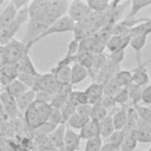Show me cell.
Instances as JSON below:
<instances>
[{
  "mask_svg": "<svg viewBox=\"0 0 151 151\" xmlns=\"http://www.w3.org/2000/svg\"><path fill=\"white\" fill-rule=\"evenodd\" d=\"M68 101V98L63 96V94H58V93H54L53 97H52V100L50 103V106L53 107V109H58L60 110L66 103Z\"/></svg>",
  "mask_w": 151,
  "mask_h": 151,
  "instance_id": "44",
  "label": "cell"
},
{
  "mask_svg": "<svg viewBox=\"0 0 151 151\" xmlns=\"http://www.w3.org/2000/svg\"><path fill=\"white\" fill-rule=\"evenodd\" d=\"M0 100H1L4 111H5V113H6L7 118H8V120H12V119L22 117V114H21L20 111L18 110L15 99H14L13 97H11L8 93H6L4 90L0 92Z\"/></svg>",
  "mask_w": 151,
  "mask_h": 151,
  "instance_id": "9",
  "label": "cell"
},
{
  "mask_svg": "<svg viewBox=\"0 0 151 151\" xmlns=\"http://www.w3.org/2000/svg\"><path fill=\"white\" fill-rule=\"evenodd\" d=\"M105 45L97 38L96 34L90 35L79 41V52H90L92 54L104 53Z\"/></svg>",
  "mask_w": 151,
  "mask_h": 151,
  "instance_id": "8",
  "label": "cell"
},
{
  "mask_svg": "<svg viewBox=\"0 0 151 151\" xmlns=\"http://www.w3.org/2000/svg\"><path fill=\"white\" fill-rule=\"evenodd\" d=\"M88 120H90V118L84 117V116H81V114L74 112V113L67 119L66 126H67L68 129H72V130H73V129H74V130H81V129L88 123Z\"/></svg>",
  "mask_w": 151,
  "mask_h": 151,
  "instance_id": "27",
  "label": "cell"
},
{
  "mask_svg": "<svg viewBox=\"0 0 151 151\" xmlns=\"http://www.w3.org/2000/svg\"><path fill=\"white\" fill-rule=\"evenodd\" d=\"M113 132H114V127H113V123H112V117L109 113V116L106 118H104L103 120L99 122V133H100L101 139H107Z\"/></svg>",
  "mask_w": 151,
  "mask_h": 151,
  "instance_id": "28",
  "label": "cell"
},
{
  "mask_svg": "<svg viewBox=\"0 0 151 151\" xmlns=\"http://www.w3.org/2000/svg\"><path fill=\"white\" fill-rule=\"evenodd\" d=\"M52 97L53 94L52 93H47V92H35V100L38 101H41V103H46V104H50L51 100H52Z\"/></svg>",
  "mask_w": 151,
  "mask_h": 151,
  "instance_id": "55",
  "label": "cell"
},
{
  "mask_svg": "<svg viewBox=\"0 0 151 151\" xmlns=\"http://www.w3.org/2000/svg\"><path fill=\"white\" fill-rule=\"evenodd\" d=\"M4 4H5V2H4V1H0V6H2V5H4Z\"/></svg>",
  "mask_w": 151,
  "mask_h": 151,
  "instance_id": "60",
  "label": "cell"
},
{
  "mask_svg": "<svg viewBox=\"0 0 151 151\" xmlns=\"http://www.w3.org/2000/svg\"><path fill=\"white\" fill-rule=\"evenodd\" d=\"M37 77H38V76L19 73V74H18V80H19L22 85H25L28 90H32V88H33V86H34V83H35Z\"/></svg>",
  "mask_w": 151,
  "mask_h": 151,
  "instance_id": "43",
  "label": "cell"
},
{
  "mask_svg": "<svg viewBox=\"0 0 151 151\" xmlns=\"http://www.w3.org/2000/svg\"><path fill=\"white\" fill-rule=\"evenodd\" d=\"M50 7V1L46 0H34L29 1L27 6L28 19H40L45 15L46 11Z\"/></svg>",
  "mask_w": 151,
  "mask_h": 151,
  "instance_id": "11",
  "label": "cell"
},
{
  "mask_svg": "<svg viewBox=\"0 0 151 151\" xmlns=\"http://www.w3.org/2000/svg\"><path fill=\"white\" fill-rule=\"evenodd\" d=\"M149 61H151V59ZM149 61H146V64ZM146 64L137 65V67L132 71V84H134L137 86H140V87H144V86L149 85L150 77H149V73H147L146 67H145Z\"/></svg>",
  "mask_w": 151,
  "mask_h": 151,
  "instance_id": "13",
  "label": "cell"
},
{
  "mask_svg": "<svg viewBox=\"0 0 151 151\" xmlns=\"http://www.w3.org/2000/svg\"><path fill=\"white\" fill-rule=\"evenodd\" d=\"M130 39H131L130 34H126V35H112L109 39V41L106 42L105 48L109 50L110 53L119 51V50H125V47L130 42Z\"/></svg>",
  "mask_w": 151,
  "mask_h": 151,
  "instance_id": "14",
  "label": "cell"
},
{
  "mask_svg": "<svg viewBox=\"0 0 151 151\" xmlns=\"http://www.w3.org/2000/svg\"><path fill=\"white\" fill-rule=\"evenodd\" d=\"M133 134L137 139V142L140 143H151V132L143 129H136L133 131Z\"/></svg>",
  "mask_w": 151,
  "mask_h": 151,
  "instance_id": "45",
  "label": "cell"
},
{
  "mask_svg": "<svg viewBox=\"0 0 151 151\" xmlns=\"http://www.w3.org/2000/svg\"><path fill=\"white\" fill-rule=\"evenodd\" d=\"M118 71H120V65L114 64V63H112V61H110V60L107 59V63H106L105 66L97 73V76H96V78H94L93 81H96V83H98V84H100V85H104V84L107 83L111 78H113Z\"/></svg>",
  "mask_w": 151,
  "mask_h": 151,
  "instance_id": "10",
  "label": "cell"
},
{
  "mask_svg": "<svg viewBox=\"0 0 151 151\" xmlns=\"http://www.w3.org/2000/svg\"><path fill=\"white\" fill-rule=\"evenodd\" d=\"M150 33H151V17L147 18L146 21L136 25L129 32V34L131 37H134V35H145V37H147V34H150Z\"/></svg>",
  "mask_w": 151,
  "mask_h": 151,
  "instance_id": "30",
  "label": "cell"
},
{
  "mask_svg": "<svg viewBox=\"0 0 151 151\" xmlns=\"http://www.w3.org/2000/svg\"><path fill=\"white\" fill-rule=\"evenodd\" d=\"M27 90H28V88H27L25 85H22L18 79L14 80L13 83H11L8 86L4 87V91H5L6 93H8L11 97H13L14 99H17L18 97H20V96H21L22 93H25Z\"/></svg>",
  "mask_w": 151,
  "mask_h": 151,
  "instance_id": "29",
  "label": "cell"
},
{
  "mask_svg": "<svg viewBox=\"0 0 151 151\" xmlns=\"http://www.w3.org/2000/svg\"><path fill=\"white\" fill-rule=\"evenodd\" d=\"M130 5H131V8H130V12L126 19H133V17L137 15V13L140 9L151 6V0H132L130 1Z\"/></svg>",
  "mask_w": 151,
  "mask_h": 151,
  "instance_id": "32",
  "label": "cell"
},
{
  "mask_svg": "<svg viewBox=\"0 0 151 151\" xmlns=\"http://www.w3.org/2000/svg\"><path fill=\"white\" fill-rule=\"evenodd\" d=\"M55 88H57V80L54 78V76L52 73H44V74H39L35 79L34 86H33V91L34 92H47V93H55Z\"/></svg>",
  "mask_w": 151,
  "mask_h": 151,
  "instance_id": "7",
  "label": "cell"
},
{
  "mask_svg": "<svg viewBox=\"0 0 151 151\" xmlns=\"http://www.w3.org/2000/svg\"><path fill=\"white\" fill-rule=\"evenodd\" d=\"M68 101L72 103L76 107L83 104H87V98L84 91H78V90H73L70 96H68Z\"/></svg>",
  "mask_w": 151,
  "mask_h": 151,
  "instance_id": "38",
  "label": "cell"
},
{
  "mask_svg": "<svg viewBox=\"0 0 151 151\" xmlns=\"http://www.w3.org/2000/svg\"><path fill=\"white\" fill-rule=\"evenodd\" d=\"M86 4L93 13H103L111 6V1L107 0H87Z\"/></svg>",
  "mask_w": 151,
  "mask_h": 151,
  "instance_id": "34",
  "label": "cell"
},
{
  "mask_svg": "<svg viewBox=\"0 0 151 151\" xmlns=\"http://www.w3.org/2000/svg\"><path fill=\"white\" fill-rule=\"evenodd\" d=\"M85 94H86V98H87V103L91 104V105H94L99 101V99L104 96V88H103V85L96 83V81H92L87 87L86 90L84 91Z\"/></svg>",
  "mask_w": 151,
  "mask_h": 151,
  "instance_id": "15",
  "label": "cell"
},
{
  "mask_svg": "<svg viewBox=\"0 0 151 151\" xmlns=\"http://www.w3.org/2000/svg\"><path fill=\"white\" fill-rule=\"evenodd\" d=\"M57 83H60V84H71V66L68 65H55L51 72Z\"/></svg>",
  "mask_w": 151,
  "mask_h": 151,
  "instance_id": "16",
  "label": "cell"
},
{
  "mask_svg": "<svg viewBox=\"0 0 151 151\" xmlns=\"http://www.w3.org/2000/svg\"><path fill=\"white\" fill-rule=\"evenodd\" d=\"M50 25L51 24H48L44 19H28V24H27L25 37H24V41H22L26 45L28 51L32 47V42L38 37H40L48 28Z\"/></svg>",
  "mask_w": 151,
  "mask_h": 151,
  "instance_id": "4",
  "label": "cell"
},
{
  "mask_svg": "<svg viewBox=\"0 0 151 151\" xmlns=\"http://www.w3.org/2000/svg\"><path fill=\"white\" fill-rule=\"evenodd\" d=\"M76 112V106L72 104V103H70V101H67L61 109H60V113H61V117H63V122H64V124H66V122H67V119L73 114Z\"/></svg>",
  "mask_w": 151,
  "mask_h": 151,
  "instance_id": "46",
  "label": "cell"
},
{
  "mask_svg": "<svg viewBox=\"0 0 151 151\" xmlns=\"http://www.w3.org/2000/svg\"><path fill=\"white\" fill-rule=\"evenodd\" d=\"M107 63V55L104 53L100 54H93V61H92V67L88 71V76L92 77V79L94 80L97 73L105 66V64Z\"/></svg>",
  "mask_w": 151,
  "mask_h": 151,
  "instance_id": "26",
  "label": "cell"
},
{
  "mask_svg": "<svg viewBox=\"0 0 151 151\" xmlns=\"http://www.w3.org/2000/svg\"><path fill=\"white\" fill-rule=\"evenodd\" d=\"M13 66L17 68L18 73H25V74H32V76H39L40 74L37 71V68H35V66H34L28 52H26L22 55V58L17 64H14Z\"/></svg>",
  "mask_w": 151,
  "mask_h": 151,
  "instance_id": "12",
  "label": "cell"
},
{
  "mask_svg": "<svg viewBox=\"0 0 151 151\" xmlns=\"http://www.w3.org/2000/svg\"><path fill=\"white\" fill-rule=\"evenodd\" d=\"M12 4L14 5V7L17 8V11H20V9H24L28 6L29 1L27 0H12Z\"/></svg>",
  "mask_w": 151,
  "mask_h": 151,
  "instance_id": "57",
  "label": "cell"
},
{
  "mask_svg": "<svg viewBox=\"0 0 151 151\" xmlns=\"http://www.w3.org/2000/svg\"><path fill=\"white\" fill-rule=\"evenodd\" d=\"M133 109L137 112V116L140 120L151 123V107L149 106H142V105H134Z\"/></svg>",
  "mask_w": 151,
  "mask_h": 151,
  "instance_id": "40",
  "label": "cell"
},
{
  "mask_svg": "<svg viewBox=\"0 0 151 151\" xmlns=\"http://www.w3.org/2000/svg\"><path fill=\"white\" fill-rule=\"evenodd\" d=\"M33 101H35V92L33 90H27L25 93H22L20 97L15 99L18 110L20 111L21 114L32 105Z\"/></svg>",
  "mask_w": 151,
  "mask_h": 151,
  "instance_id": "22",
  "label": "cell"
},
{
  "mask_svg": "<svg viewBox=\"0 0 151 151\" xmlns=\"http://www.w3.org/2000/svg\"><path fill=\"white\" fill-rule=\"evenodd\" d=\"M127 93H129V100L131 101V105H138L140 101V94H142V90L143 87L137 86L134 84H130L127 87Z\"/></svg>",
  "mask_w": 151,
  "mask_h": 151,
  "instance_id": "36",
  "label": "cell"
},
{
  "mask_svg": "<svg viewBox=\"0 0 151 151\" xmlns=\"http://www.w3.org/2000/svg\"><path fill=\"white\" fill-rule=\"evenodd\" d=\"M113 99H114L116 104H119V105H122V106H125V105H126V103H127V101H130V100H129L127 88H126V87H122V88H120V91H119V92L113 97Z\"/></svg>",
  "mask_w": 151,
  "mask_h": 151,
  "instance_id": "47",
  "label": "cell"
},
{
  "mask_svg": "<svg viewBox=\"0 0 151 151\" xmlns=\"http://www.w3.org/2000/svg\"><path fill=\"white\" fill-rule=\"evenodd\" d=\"M28 20V11L27 7L24 9L18 11L15 18L4 28L0 31V45L4 46L7 42H9L12 39H14V35L18 33L20 27Z\"/></svg>",
  "mask_w": 151,
  "mask_h": 151,
  "instance_id": "3",
  "label": "cell"
},
{
  "mask_svg": "<svg viewBox=\"0 0 151 151\" xmlns=\"http://www.w3.org/2000/svg\"><path fill=\"white\" fill-rule=\"evenodd\" d=\"M145 44H146V37L145 35H134V37H131V39H130L129 45L137 53V65L143 64L140 53H142V50L144 48Z\"/></svg>",
  "mask_w": 151,
  "mask_h": 151,
  "instance_id": "25",
  "label": "cell"
},
{
  "mask_svg": "<svg viewBox=\"0 0 151 151\" xmlns=\"http://www.w3.org/2000/svg\"><path fill=\"white\" fill-rule=\"evenodd\" d=\"M48 122H51V123H53V124H55V125L64 124L63 117H61V113H60V110L52 107L51 113H50V117H48Z\"/></svg>",
  "mask_w": 151,
  "mask_h": 151,
  "instance_id": "50",
  "label": "cell"
},
{
  "mask_svg": "<svg viewBox=\"0 0 151 151\" xmlns=\"http://www.w3.org/2000/svg\"><path fill=\"white\" fill-rule=\"evenodd\" d=\"M0 136H1V130H0Z\"/></svg>",
  "mask_w": 151,
  "mask_h": 151,
  "instance_id": "62",
  "label": "cell"
},
{
  "mask_svg": "<svg viewBox=\"0 0 151 151\" xmlns=\"http://www.w3.org/2000/svg\"><path fill=\"white\" fill-rule=\"evenodd\" d=\"M103 145H104V143H103L101 137H96V138L86 140L84 151H100Z\"/></svg>",
  "mask_w": 151,
  "mask_h": 151,
  "instance_id": "42",
  "label": "cell"
},
{
  "mask_svg": "<svg viewBox=\"0 0 151 151\" xmlns=\"http://www.w3.org/2000/svg\"><path fill=\"white\" fill-rule=\"evenodd\" d=\"M1 50H2V46L0 45V70L5 66V65H4V63H2V58H1Z\"/></svg>",
  "mask_w": 151,
  "mask_h": 151,
  "instance_id": "59",
  "label": "cell"
},
{
  "mask_svg": "<svg viewBox=\"0 0 151 151\" xmlns=\"http://www.w3.org/2000/svg\"><path fill=\"white\" fill-rule=\"evenodd\" d=\"M124 57H125V50H119V51H116V52H112L107 55V59L114 64H118L120 65V63L124 60Z\"/></svg>",
  "mask_w": 151,
  "mask_h": 151,
  "instance_id": "49",
  "label": "cell"
},
{
  "mask_svg": "<svg viewBox=\"0 0 151 151\" xmlns=\"http://www.w3.org/2000/svg\"><path fill=\"white\" fill-rule=\"evenodd\" d=\"M65 131H66V124H60L55 127V130L48 136V139L51 144L55 149H60L64 146V137H65Z\"/></svg>",
  "mask_w": 151,
  "mask_h": 151,
  "instance_id": "24",
  "label": "cell"
},
{
  "mask_svg": "<svg viewBox=\"0 0 151 151\" xmlns=\"http://www.w3.org/2000/svg\"><path fill=\"white\" fill-rule=\"evenodd\" d=\"M103 88H104V94L105 96H110V97H114L122 88L120 84L117 81V79L113 77L111 78L107 83H105L103 85Z\"/></svg>",
  "mask_w": 151,
  "mask_h": 151,
  "instance_id": "35",
  "label": "cell"
},
{
  "mask_svg": "<svg viewBox=\"0 0 151 151\" xmlns=\"http://www.w3.org/2000/svg\"><path fill=\"white\" fill-rule=\"evenodd\" d=\"M0 87H1V86H0Z\"/></svg>",
  "mask_w": 151,
  "mask_h": 151,
  "instance_id": "63",
  "label": "cell"
},
{
  "mask_svg": "<svg viewBox=\"0 0 151 151\" xmlns=\"http://www.w3.org/2000/svg\"><path fill=\"white\" fill-rule=\"evenodd\" d=\"M147 151H151V146H150V147H149V149H147Z\"/></svg>",
  "mask_w": 151,
  "mask_h": 151,
  "instance_id": "61",
  "label": "cell"
},
{
  "mask_svg": "<svg viewBox=\"0 0 151 151\" xmlns=\"http://www.w3.org/2000/svg\"><path fill=\"white\" fill-rule=\"evenodd\" d=\"M0 117H2V118H5V119H7V120H8V118H7V116H6L5 111H4V107H2L1 100H0Z\"/></svg>",
  "mask_w": 151,
  "mask_h": 151,
  "instance_id": "58",
  "label": "cell"
},
{
  "mask_svg": "<svg viewBox=\"0 0 151 151\" xmlns=\"http://www.w3.org/2000/svg\"><path fill=\"white\" fill-rule=\"evenodd\" d=\"M72 86H73V85H71V84H60V83H57L55 93L63 94V96H65V97L68 98L70 93L73 91V90H72Z\"/></svg>",
  "mask_w": 151,
  "mask_h": 151,
  "instance_id": "51",
  "label": "cell"
},
{
  "mask_svg": "<svg viewBox=\"0 0 151 151\" xmlns=\"http://www.w3.org/2000/svg\"><path fill=\"white\" fill-rule=\"evenodd\" d=\"M18 11L14 7V5L12 4V1L7 2L6 6L0 11V31L4 29L17 15Z\"/></svg>",
  "mask_w": 151,
  "mask_h": 151,
  "instance_id": "18",
  "label": "cell"
},
{
  "mask_svg": "<svg viewBox=\"0 0 151 151\" xmlns=\"http://www.w3.org/2000/svg\"><path fill=\"white\" fill-rule=\"evenodd\" d=\"M88 77V71L80 66L77 63H73L71 66V85H76L79 84L81 81H84L86 78Z\"/></svg>",
  "mask_w": 151,
  "mask_h": 151,
  "instance_id": "23",
  "label": "cell"
},
{
  "mask_svg": "<svg viewBox=\"0 0 151 151\" xmlns=\"http://www.w3.org/2000/svg\"><path fill=\"white\" fill-rule=\"evenodd\" d=\"M91 109H92V105L91 104H83V105H79L76 107V112L84 116V117H87L90 118V113H91Z\"/></svg>",
  "mask_w": 151,
  "mask_h": 151,
  "instance_id": "56",
  "label": "cell"
},
{
  "mask_svg": "<svg viewBox=\"0 0 151 151\" xmlns=\"http://www.w3.org/2000/svg\"><path fill=\"white\" fill-rule=\"evenodd\" d=\"M111 117H112V123H113L114 131H123L125 129L126 124H127V110H126V106H122L113 114H111Z\"/></svg>",
  "mask_w": 151,
  "mask_h": 151,
  "instance_id": "21",
  "label": "cell"
},
{
  "mask_svg": "<svg viewBox=\"0 0 151 151\" xmlns=\"http://www.w3.org/2000/svg\"><path fill=\"white\" fill-rule=\"evenodd\" d=\"M140 100L146 105H151V84L143 87L142 94H140Z\"/></svg>",
  "mask_w": 151,
  "mask_h": 151,
  "instance_id": "54",
  "label": "cell"
},
{
  "mask_svg": "<svg viewBox=\"0 0 151 151\" xmlns=\"http://www.w3.org/2000/svg\"><path fill=\"white\" fill-rule=\"evenodd\" d=\"M80 137L79 133L74 132L72 129H68L66 126L65 137H64V146L67 147L71 151H78L80 147Z\"/></svg>",
  "mask_w": 151,
  "mask_h": 151,
  "instance_id": "20",
  "label": "cell"
},
{
  "mask_svg": "<svg viewBox=\"0 0 151 151\" xmlns=\"http://www.w3.org/2000/svg\"><path fill=\"white\" fill-rule=\"evenodd\" d=\"M79 137H80L81 140H88V139H92V138H96V137H100L99 123L90 119L88 123L80 130Z\"/></svg>",
  "mask_w": 151,
  "mask_h": 151,
  "instance_id": "19",
  "label": "cell"
},
{
  "mask_svg": "<svg viewBox=\"0 0 151 151\" xmlns=\"http://www.w3.org/2000/svg\"><path fill=\"white\" fill-rule=\"evenodd\" d=\"M107 116H109V111L106 109H104L103 106H100L98 104L92 105L91 113H90V119L91 120H94V122H98L99 123L100 120H103Z\"/></svg>",
  "mask_w": 151,
  "mask_h": 151,
  "instance_id": "37",
  "label": "cell"
},
{
  "mask_svg": "<svg viewBox=\"0 0 151 151\" xmlns=\"http://www.w3.org/2000/svg\"><path fill=\"white\" fill-rule=\"evenodd\" d=\"M114 78L117 79V81L120 84L122 87H127L130 84H132V71L120 70L116 73Z\"/></svg>",
  "mask_w": 151,
  "mask_h": 151,
  "instance_id": "39",
  "label": "cell"
},
{
  "mask_svg": "<svg viewBox=\"0 0 151 151\" xmlns=\"http://www.w3.org/2000/svg\"><path fill=\"white\" fill-rule=\"evenodd\" d=\"M137 139L133 134V132H127L124 136V139L122 142L119 151H136L137 149Z\"/></svg>",
  "mask_w": 151,
  "mask_h": 151,
  "instance_id": "33",
  "label": "cell"
},
{
  "mask_svg": "<svg viewBox=\"0 0 151 151\" xmlns=\"http://www.w3.org/2000/svg\"><path fill=\"white\" fill-rule=\"evenodd\" d=\"M74 27H76V22L67 15L58 19L57 21H54L52 25L48 26V28L40 35L33 42H32V46L34 44H37L38 41H40L41 39L48 37V35H52V34H57V33H66V32H73L74 31Z\"/></svg>",
  "mask_w": 151,
  "mask_h": 151,
  "instance_id": "5",
  "label": "cell"
},
{
  "mask_svg": "<svg viewBox=\"0 0 151 151\" xmlns=\"http://www.w3.org/2000/svg\"><path fill=\"white\" fill-rule=\"evenodd\" d=\"M58 125H55V124H53V123H51V122H46V123H44L42 125H40L38 129H37V131H39V132H41V133H44V134H46V136H50L54 130H55V127H57Z\"/></svg>",
  "mask_w": 151,
  "mask_h": 151,
  "instance_id": "53",
  "label": "cell"
},
{
  "mask_svg": "<svg viewBox=\"0 0 151 151\" xmlns=\"http://www.w3.org/2000/svg\"><path fill=\"white\" fill-rule=\"evenodd\" d=\"M91 13H92V11L87 6L86 1L74 0V1H70L68 2L67 17H70L76 24L81 21V20H84V19H86Z\"/></svg>",
  "mask_w": 151,
  "mask_h": 151,
  "instance_id": "6",
  "label": "cell"
},
{
  "mask_svg": "<svg viewBox=\"0 0 151 151\" xmlns=\"http://www.w3.org/2000/svg\"><path fill=\"white\" fill-rule=\"evenodd\" d=\"M124 136H125V133H124V131H114L109 138H107V144H110V145H112L113 147H116L117 150H119L120 149V145H122V142H123V139H124Z\"/></svg>",
  "mask_w": 151,
  "mask_h": 151,
  "instance_id": "41",
  "label": "cell"
},
{
  "mask_svg": "<svg viewBox=\"0 0 151 151\" xmlns=\"http://www.w3.org/2000/svg\"><path fill=\"white\" fill-rule=\"evenodd\" d=\"M52 107L50 104L41 103V101H33L32 105L22 113V119L27 126V129L32 132L37 130L40 125L46 123L48 120L50 113H51Z\"/></svg>",
  "mask_w": 151,
  "mask_h": 151,
  "instance_id": "1",
  "label": "cell"
},
{
  "mask_svg": "<svg viewBox=\"0 0 151 151\" xmlns=\"http://www.w3.org/2000/svg\"><path fill=\"white\" fill-rule=\"evenodd\" d=\"M92 61H93V54L90 52H78V54L74 57V63L85 67L87 71L91 70Z\"/></svg>",
  "mask_w": 151,
  "mask_h": 151,
  "instance_id": "31",
  "label": "cell"
},
{
  "mask_svg": "<svg viewBox=\"0 0 151 151\" xmlns=\"http://www.w3.org/2000/svg\"><path fill=\"white\" fill-rule=\"evenodd\" d=\"M18 71L13 65H5L0 70V86L6 87L18 79Z\"/></svg>",
  "mask_w": 151,
  "mask_h": 151,
  "instance_id": "17",
  "label": "cell"
},
{
  "mask_svg": "<svg viewBox=\"0 0 151 151\" xmlns=\"http://www.w3.org/2000/svg\"><path fill=\"white\" fill-rule=\"evenodd\" d=\"M97 104H98V105H100V106H103V107H104V109H106L107 111H110L111 109H113V107L116 106V101H114L113 97L105 96V94L99 99V101H98Z\"/></svg>",
  "mask_w": 151,
  "mask_h": 151,
  "instance_id": "48",
  "label": "cell"
},
{
  "mask_svg": "<svg viewBox=\"0 0 151 151\" xmlns=\"http://www.w3.org/2000/svg\"><path fill=\"white\" fill-rule=\"evenodd\" d=\"M78 52H79V41L76 40V39H73V40L70 41L68 45H67V52H66V55L74 58V57L78 54Z\"/></svg>",
  "mask_w": 151,
  "mask_h": 151,
  "instance_id": "52",
  "label": "cell"
},
{
  "mask_svg": "<svg viewBox=\"0 0 151 151\" xmlns=\"http://www.w3.org/2000/svg\"><path fill=\"white\" fill-rule=\"evenodd\" d=\"M26 52H28V50L22 41L18 40L15 38L12 39L9 42L4 45L2 50H1V58H2L4 65L17 64Z\"/></svg>",
  "mask_w": 151,
  "mask_h": 151,
  "instance_id": "2",
  "label": "cell"
}]
</instances>
